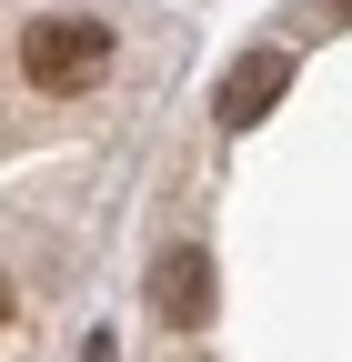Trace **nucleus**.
Returning a JSON list of instances; mask_svg holds the SVG:
<instances>
[{
  "mask_svg": "<svg viewBox=\"0 0 352 362\" xmlns=\"http://www.w3.org/2000/svg\"><path fill=\"white\" fill-rule=\"evenodd\" d=\"M0 322H11V272H0Z\"/></svg>",
  "mask_w": 352,
  "mask_h": 362,
  "instance_id": "obj_5",
  "label": "nucleus"
},
{
  "mask_svg": "<svg viewBox=\"0 0 352 362\" xmlns=\"http://www.w3.org/2000/svg\"><path fill=\"white\" fill-rule=\"evenodd\" d=\"M322 21H352V0H322Z\"/></svg>",
  "mask_w": 352,
  "mask_h": 362,
  "instance_id": "obj_4",
  "label": "nucleus"
},
{
  "mask_svg": "<svg viewBox=\"0 0 352 362\" xmlns=\"http://www.w3.org/2000/svg\"><path fill=\"white\" fill-rule=\"evenodd\" d=\"M151 312L171 332H201L211 322V252L201 242H171L161 262H151Z\"/></svg>",
  "mask_w": 352,
  "mask_h": 362,
  "instance_id": "obj_2",
  "label": "nucleus"
},
{
  "mask_svg": "<svg viewBox=\"0 0 352 362\" xmlns=\"http://www.w3.org/2000/svg\"><path fill=\"white\" fill-rule=\"evenodd\" d=\"M292 90V61L282 51H252L222 71V90H211V111H222V131H252V121H272V101Z\"/></svg>",
  "mask_w": 352,
  "mask_h": 362,
  "instance_id": "obj_3",
  "label": "nucleus"
},
{
  "mask_svg": "<svg viewBox=\"0 0 352 362\" xmlns=\"http://www.w3.org/2000/svg\"><path fill=\"white\" fill-rule=\"evenodd\" d=\"M20 71H30V90H101V71H111V30L81 21V11H51V21L20 30Z\"/></svg>",
  "mask_w": 352,
  "mask_h": 362,
  "instance_id": "obj_1",
  "label": "nucleus"
},
{
  "mask_svg": "<svg viewBox=\"0 0 352 362\" xmlns=\"http://www.w3.org/2000/svg\"><path fill=\"white\" fill-rule=\"evenodd\" d=\"M81 362H111V342H91V352H81Z\"/></svg>",
  "mask_w": 352,
  "mask_h": 362,
  "instance_id": "obj_6",
  "label": "nucleus"
}]
</instances>
